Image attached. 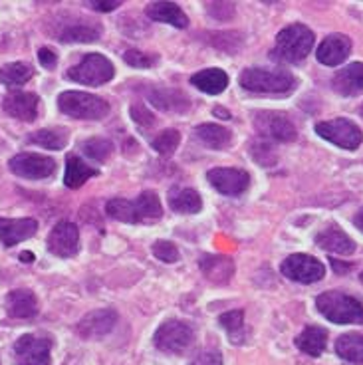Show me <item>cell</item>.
I'll return each mask as SVG.
<instances>
[{
    "instance_id": "obj_1",
    "label": "cell",
    "mask_w": 363,
    "mask_h": 365,
    "mask_svg": "<svg viewBox=\"0 0 363 365\" xmlns=\"http://www.w3.org/2000/svg\"><path fill=\"white\" fill-rule=\"evenodd\" d=\"M106 212L121 222H155L163 217V207L155 191H143L136 201L111 199L106 205Z\"/></svg>"
},
{
    "instance_id": "obj_2",
    "label": "cell",
    "mask_w": 363,
    "mask_h": 365,
    "mask_svg": "<svg viewBox=\"0 0 363 365\" xmlns=\"http://www.w3.org/2000/svg\"><path fill=\"white\" fill-rule=\"evenodd\" d=\"M314 32L304 24H290L278 32L270 58L284 64H300L314 48Z\"/></svg>"
},
{
    "instance_id": "obj_3",
    "label": "cell",
    "mask_w": 363,
    "mask_h": 365,
    "mask_svg": "<svg viewBox=\"0 0 363 365\" xmlns=\"http://www.w3.org/2000/svg\"><path fill=\"white\" fill-rule=\"evenodd\" d=\"M318 312L334 324H363V302L337 290H327L316 298Z\"/></svg>"
},
{
    "instance_id": "obj_4",
    "label": "cell",
    "mask_w": 363,
    "mask_h": 365,
    "mask_svg": "<svg viewBox=\"0 0 363 365\" xmlns=\"http://www.w3.org/2000/svg\"><path fill=\"white\" fill-rule=\"evenodd\" d=\"M240 88L252 93H290L296 88V78L286 70H268V68H246L238 78Z\"/></svg>"
},
{
    "instance_id": "obj_5",
    "label": "cell",
    "mask_w": 363,
    "mask_h": 365,
    "mask_svg": "<svg viewBox=\"0 0 363 365\" xmlns=\"http://www.w3.org/2000/svg\"><path fill=\"white\" fill-rule=\"evenodd\" d=\"M58 108L68 118L98 121L109 113V103L100 96L86 93V91H64L58 96Z\"/></svg>"
},
{
    "instance_id": "obj_6",
    "label": "cell",
    "mask_w": 363,
    "mask_h": 365,
    "mask_svg": "<svg viewBox=\"0 0 363 365\" xmlns=\"http://www.w3.org/2000/svg\"><path fill=\"white\" fill-rule=\"evenodd\" d=\"M113 76H116L113 64L106 56L98 54V52L86 54L78 64L72 66L66 72L68 80L83 83V86H101V83H108L109 80H113Z\"/></svg>"
},
{
    "instance_id": "obj_7",
    "label": "cell",
    "mask_w": 363,
    "mask_h": 365,
    "mask_svg": "<svg viewBox=\"0 0 363 365\" xmlns=\"http://www.w3.org/2000/svg\"><path fill=\"white\" fill-rule=\"evenodd\" d=\"M193 328L179 319H169L155 331V347L167 356H183L193 344Z\"/></svg>"
},
{
    "instance_id": "obj_8",
    "label": "cell",
    "mask_w": 363,
    "mask_h": 365,
    "mask_svg": "<svg viewBox=\"0 0 363 365\" xmlns=\"http://www.w3.org/2000/svg\"><path fill=\"white\" fill-rule=\"evenodd\" d=\"M255 129L260 139L266 141H280L290 143L298 137L296 125L292 123L288 115L280 111H258L255 115Z\"/></svg>"
},
{
    "instance_id": "obj_9",
    "label": "cell",
    "mask_w": 363,
    "mask_h": 365,
    "mask_svg": "<svg viewBox=\"0 0 363 365\" xmlns=\"http://www.w3.org/2000/svg\"><path fill=\"white\" fill-rule=\"evenodd\" d=\"M316 133L342 149H357L363 143V131L345 118L316 123Z\"/></svg>"
},
{
    "instance_id": "obj_10",
    "label": "cell",
    "mask_w": 363,
    "mask_h": 365,
    "mask_svg": "<svg viewBox=\"0 0 363 365\" xmlns=\"http://www.w3.org/2000/svg\"><path fill=\"white\" fill-rule=\"evenodd\" d=\"M282 274L300 284L319 282L326 274V268L318 258L310 255H290L280 266Z\"/></svg>"
},
{
    "instance_id": "obj_11",
    "label": "cell",
    "mask_w": 363,
    "mask_h": 365,
    "mask_svg": "<svg viewBox=\"0 0 363 365\" xmlns=\"http://www.w3.org/2000/svg\"><path fill=\"white\" fill-rule=\"evenodd\" d=\"M10 171L19 175L22 179L38 181V179H48L56 171V161L48 155H38V153H19L9 161Z\"/></svg>"
},
{
    "instance_id": "obj_12",
    "label": "cell",
    "mask_w": 363,
    "mask_h": 365,
    "mask_svg": "<svg viewBox=\"0 0 363 365\" xmlns=\"http://www.w3.org/2000/svg\"><path fill=\"white\" fill-rule=\"evenodd\" d=\"M14 364L16 365H50V341L26 334L14 344Z\"/></svg>"
},
{
    "instance_id": "obj_13",
    "label": "cell",
    "mask_w": 363,
    "mask_h": 365,
    "mask_svg": "<svg viewBox=\"0 0 363 365\" xmlns=\"http://www.w3.org/2000/svg\"><path fill=\"white\" fill-rule=\"evenodd\" d=\"M207 179L218 192L228 195V197L242 195L250 185V175L242 171V169H230V167L210 169L207 173Z\"/></svg>"
},
{
    "instance_id": "obj_14",
    "label": "cell",
    "mask_w": 363,
    "mask_h": 365,
    "mask_svg": "<svg viewBox=\"0 0 363 365\" xmlns=\"http://www.w3.org/2000/svg\"><path fill=\"white\" fill-rule=\"evenodd\" d=\"M80 247V230L73 222L62 220L48 235V250L60 258H70L78 252Z\"/></svg>"
},
{
    "instance_id": "obj_15",
    "label": "cell",
    "mask_w": 363,
    "mask_h": 365,
    "mask_svg": "<svg viewBox=\"0 0 363 365\" xmlns=\"http://www.w3.org/2000/svg\"><path fill=\"white\" fill-rule=\"evenodd\" d=\"M116 322H118V314L113 310H109V308L93 310L86 314L82 322L78 324V334L86 339H98L109 334L116 326Z\"/></svg>"
},
{
    "instance_id": "obj_16",
    "label": "cell",
    "mask_w": 363,
    "mask_h": 365,
    "mask_svg": "<svg viewBox=\"0 0 363 365\" xmlns=\"http://www.w3.org/2000/svg\"><path fill=\"white\" fill-rule=\"evenodd\" d=\"M38 106H40V98L30 91H14L2 100L4 111L10 118L20 121H34L38 118Z\"/></svg>"
},
{
    "instance_id": "obj_17",
    "label": "cell",
    "mask_w": 363,
    "mask_h": 365,
    "mask_svg": "<svg viewBox=\"0 0 363 365\" xmlns=\"http://www.w3.org/2000/svg\"><path fill=\"white\" fill-rule=\"evenodd\" d=\"M352 52V40L345 34H329L318 48V62L324 66H339Z\"/></svg>"
},
{
    "instance_id": "obj_18",
    "label": "cell",
    "mask_w": 363,
    "mask_h": 365,
    "mask_svg": "<svg viewBox=\"0 0 363 365\" xmlns=\"http://www.w3.org/2000/svg\"><path fill=\"white\" fill-rule=\"evenodd\" d=\"M38 232L34 219H0V240L4 247H14Z\"/></svg>"
},
{
    "instance_id": "obj_19",
    "label": "cell",
    "mask_w": 363,
    "mask_h": 365,
    "mask_svg": "<svg viewBox=\"0 0 363 365\" xmlns=\"http://www.w3.org/2000/svg\"><path fill=\"white\" fill-rule=\"evenodd\" d=\"M332 88L344 98H355L363 93V62H354L334 76Z\"/></svg>"
},
{
    "instance_id": "obj_20",
    "label": "cell",
    "mask_w": 363,
    "mask_h": 365,
    "mask_svg": "<svg viewBox=\"0 0 363 365\" xmlns=\"http://www.w3.org/2000/svg\"><path fill=\"white\" fill-rule=\"evenodd\" d=\"M316 245L322 250L336 252V255L347 256L355 252V242L345 235L344 228H339L337 225H329L324 230H319L318 235H316Z\"/></svg>"
},
{
    "instance_id": "obj_21",
    "label": "cell",
    "mask_w": 363,
    "mask_h": 365,
    "mask_svg": "<svg viewBox=\"0 0 363 365\" xmlns=\"http://www.w3.org/2000/svg\"><path fill=\"white\" fill-rule=\"evenodd\" d=\"M200 272L213 284H228L235 274V262L228 256L207 255L200 258Z\"/></svg>"
},
{
    "instance_id": "obj_22",
    "label": "cell",
    "mask_w": 363,
    "mask_h": 365,
    "mask_svg": "<svg viewBox=\"0 0 363 365\" xmlns=\"http://www.w3.org/2000/svg\"><path fill=\"white\" fill-rule=\"evenodd\" d=\"M6 312L10 318L28 319L34 318L38 314V298L32 290H12L6 296Z\"/></svg>"
},
{
    "instance_id": "obj_23",
    "label": "cell",
    "mask_w": 363,
    "mask_h": 365,
    "mask_svg": "<svg viewBox=\"0 0 363 365\" xmlns=\"http://www.w3.org/2000/svg\"><path fill=\"white\" fill-rule=\"evenodd\" d=\"M145 14L155 22H165L175 28H187L189 19L183 9L175 2H151L145 6Z\"/></svg>"
},
{
    "instance_id": "obj_24",
    "label": "cell",
    "mask_w": 363,
    "mask_h": 365,
    "mask_svg": "<svg viewBox=\"0 0 363 365\" xmlns=\"http://www.w3.org/2000/svg\"><path fill=\"white\" fill-rule=\"evenodd\" d=\"M169 207L179 215H195L203 209V199L195 189L189 187H173L167 195Z\"/></svg>"
},
{
    "instance_id": "obj_25",
    "label": "cell",
    "mask_w": 363,
    "mask_h": 365,
    "mask_svg": "<svg viewBox=\"0 0 363 365\" xmlns=\"http://www.w3.org/2000/svg\"><path fill=\"white\" fill-rule=\"evenodd\" d=\"M191 83L203 93L218 96V93L227 90L228 76L220 68H207V70H200V72L195 73L191 78Z\"/></svg>"
},
{
    "instance_id": "obj_26",
    "label": "cell",
    "mask_w": 363,
    "mask_h": 365,
    "mask_svg": "<svg viewBox=\"0 0 363 365\" xmlns=\"http://www.w3.org/2000/svg\"><path fill=\"white\" fill-rule=\"evenodd\" d=\"M327 346V329L319 326H308L298 334L296 338V347L300 351L308 354L310 357H319L324 354Z\"/></svg>"
},
{
    "instance_id": "obj_27",
    "label": "cell",
    "mask_w": 363,
    "mask_h": 365,
    "mask_svg": "<svg viewBox=\"0 0 363 365\" xmlns=\"http://www.w3.org/2000/svg\"><path fill=\"white\" fill-rule=\"evenodd\" d=\"M149 100L157 110L163 111H179V113H183V111L191 108V100L187 98V93H183L179 90H169V88L151 91Z\"/></svg>"
},
{
    "instance_id": "obj_28",
    "label": "cell",
    "mask_w": 363,
    "mask_h": 365,
    "mask_svg": "<svg viewBox=\"0 0 363 365\" xmlns=\"http://www.w3.org/2000/svg\"><path fill=\"white\" fill-rule=\"evenodd\" d=\"M195 135L200 143H205L210 149H227L232 143V133L217 123H203L195 128Z\"/></svg>"
},
{
    "instance_id": "obj_29",
    "label": "cell",
    "mask_w": 363,
    "mask_h": 365,
    "mask_svg": "<svg viewBox=\"0 0 363 365\" xmlns=\"http://www.w3.org/2000/svg\"><path fill=\"white\" fill-rule=\"evenodd\" d=\"M100 173L98 169H93L88 163H83L82 159L78 155H70L66 159V175H64V182L68 189H78L82 187L83 182L96 177Z\"/></svg>"
},
{
    "instance_id": "obj_30",
    "label": "cell",
    "mask_w": 363,
    "mask_h": 365,
    "mask_svg": "<svg viewBox=\"0 0 363 365\" xmlns=\"http://www.w3.org/2000/svg\"><path fill=\"white\" fill-rule=\"evenodd\" d=\"M336 354L349 364H363V334L349 331L336 341Z\"/></svg>"
},
{
    "instance_id": "obj_31",
    "label": "cell",
    "mask_w": 363,
    "mask_h": 365,
    "mask_svg": "<svg viewBox=\"0 0 363 365\" xmlns=\"http://www.w3.org/2000/svg\"><path fill=\"white\" fill-rule=\"evenodd\" d=\"M28 141H30V143H34V145L44 147V149L60 151V149H64V147L68 145V141H70V133H68V129L64 128L40 129V131L30 133Z\"/></svg>"
},
{
    "instance_id": "obj_32",
    "label": "cell",
    "mask_w": 363,
    "mask_h": 365,
    "mask_svg": "<svg viewBox=\"0 0 363 365\" xmlns=\"http://www.w3.org/2000/svg\"><path fill=\"white\" fill-rule=\"evenodd\" d=\"M32 68L22 62H12L0 68V83L9 86V88H20L32 78Z\"/></svg>"
},
{
    "instance_id": "obj_33",
    "label": "cell",
    "mask_w": 363,
    "mask_h": 365,
    "mask_svg": "<svg viewBox=\"0 0 363 365\" xmlns=\"http://www.w3.org/2000/svg\"><path fill=\"white\" fill-rule=\"evenodd\" d=\"M103 34V28L96 22L90 24H73L62 32V42H96Z\"/></svg>"
},
{
    "instance_id": "obj_34",
    "label": "cell",
    "mask_w": 363,
    "mask_h": 365,
    "mask_svg": "<svg viewBox=\"0 0 363 365\" xmlns=\"http://www.w3.org/2000/svg\"><path fill=\"white\" fill-rule=\"evenodd\" d=\"M80 149H82L86 157H90V159L98 161V163H103L113 153V143L109 139H106V137H91L88 141H83Z\"/></svg>"
},
{
    "instance_id": "obj_35",
    "label": "cell",
    "mask_w": 363,
    "mask_h": 365,
    "mask_svg": "<svg viewBox=\"0 0 363 365\" xmlns=\"http://www.w3.org/2000/svg\"><path fill=\"white\" fill-rule=\"evenodd\" d=\"M179 143H181V133L177 129H163L159 135L155 137L151 145H153V149L159 155L171 157L177 151Z\"/></svg>"
},
{
    "instance_id": "obj_36",
    "label": "cell",
    "mask_w": 363,
    "mask_h": 365,
    "mask_svg": "<svg viewBox=\"0 0 363 365\" xmlns=\"http://www.w3.org/2000/svg\"><path fill=\"white\" fill-rule=\"evenodd\" d=\"M250 155H252L256 163H260L262 167H272L278 161L272 143L266 141V139H256V141L250 143Z\"/></svg>"
},
{
    "instance_id": "obj_37",
    "label": "cell",
    "mask_w": 363,
    "mask_h": 365,
    "mask_svg": "<svg viewBox=\"0 0 363 365\" xmlns=\"http://www.w3.org/2000/svg\"><path fill=\"white\" fill-rule=\"evenodd\" d=\"M218 322H220V326L230 334L232 341H236V334L242 331V326H245V310L227 312V314H223V316L218 318Z\"/></svg>"
},
{
    "instance_id": "obj_38",
    "label": "cell",
    "mask_w": 363,
    "mask_h": 365,
    "mask_svg": "<svg viewBox=\"0 0 363 365\" xmlns=\"http://www.w3.org/2000/svg\"><path fill=\"white\" fill-rule=\"evenodd\" d=\"M153 255L159 260L167 262V264H173V262L179 260V248L175 247L173 242H169V240H157L153 245Z\"/></svg>"
},
{
    "instance_id": "obj_39",
    "label": "cell",
    "mask_w": 363,
    "mask_h": 365,
    "mask_svg": "<svg viewBox=\"0 0 363 365\" xmlns=\"http://www.w3.org/2000/svg\"><path fill=\"white\" fill-rule=\"evenodd\" d=\"M123 60H126V64H129L131 68H151V66L157 62L155 56L145 54V52H141V50H128V52L123 54Z\"/></svg>"
},
{
    "instance_id": "obj_40",
    "label": "cell",
    "mask_w": 363,
    "mask_h": 365,
    "mask_svg": "<svg viewBox=\"0 0 363 365\" xmlns=\"http://www.w3.org/2000/svg\"><path fill=\"white\" fill-rule=\"evenodd\" d=\"M129 115H131V119L136 121L137 125H141V128H151L155 123V115L147 110V106H143V103H133V106L129 108Z\"/></svg>"
},
{
    "instance_id": "obj_41",
    "label": "cell",
    "mask_w": 363,
    "mask_h": 365,
    "mask_svg": "<svg viewBox=\"0 0 363 365\" xmlns=\"http://www.w3.org/2000/svg\"><path fill=\"white\" fill-rule=\"evenodd\" d=\"M209 14L218 20H230L235 16V4H230V2H213V4H209Z\"/></svg>"
},
{
    "instance_id": "obj_42",
    "label": "cell",
    "mask_w": 363,
    "mask_h": 365,
    "mask_svg": "<svg viewBox=\"0 0 363 365\" xmlns=\"http://www.w3.org/2000/svg\"><path fill=\"white\" fill-rule=\"evenodd\" d=\"M189 365H223V356L217 349H207L195 357Z\"/></svg>"
},
{
    "instance_id": "obj_43",
    "label": "cell",
    "mask_w": 363,
    "mask_h": 365,
    "mask_svg": "<svg viewBox=\"0 0 363 365\" xmlns=\"http://www.w3.org/2000/svg\"><path fill=\"white\" fill-rule=\"evenodd\" d=\"M38 60H40V64L44 66L46 70H54L56 64H58V56L50 48H40L38 50Z\"/></svg>"
},
{
    "instance_id": "obj_44",
    "label": "cell",
    "mask_w": 363,
    "mask_h": 365,
    "mask_svg": "<svg viewBox=\"0 0 363 365\" xmlns=\"http://www.w3.org/2000/svg\"><path fill=\"white\" fill-rule=\"evenodd\" d=\"M88 4L93 6L96 10H100V12H111V10H116L118 6H121V0H109V2H103V0H90Z\"/></svg>"
},
{
    "instance_id": "obj_45",
    "label": "cell",
    "mask_w": 363,
    "mask_h": 365,
    "mask_svg": "<svg viewBox=\"0 0 363 365\" xmlns=\"http://www.w3.org/2000/svg\"><path fill=\"white\" fill-rule=\"evenodd\" d=\"M354 225L363 232V209L357 210V215H355V219H354Z\"/></svg>"
},
{
    "instance_id": "obj_46",
    "label": "cell",
    "mask_w": 363,
    "mask_h": 365,
    "mask_svg": "<svg viewBox=\"0 0 363 365\" xmlns=\"http://www.w3.org/2000/svg\"><path fill=\"white\" fill-rule=\"evenodd\" d=\"M20 260L22 262H34V255L32 252H20Z\"/></svg>"
},
{
    "instance_id": "obj_47",
    "label": "cell",
    "mask_w": 363,
    "mask_h": 365,
    "mask_svg": "<svg viewBox=\"0 0 363 365\" xmlns=\"http://www.w3.org/2000/svg\"><path fill=\"white\" fill-rule=\"evenodd\" d=\"M215 113H217V115H225V118H230V113H228V111H225V110H220V108H217V110H215Z\"/></svg>"
},
{
    "instance_id": "obj_48",
    "label": "cell",
    "mask_w": 363,
    "mask_h": 365,
    "mask_svg": "<svg viewBox=\"0 0 363 365\" xmlns=\"http://www.w3.org/2000/svg\"><path fill=\"white\" fill-rule=\"evenodd\" d=\"M359 278H362V282H363V272H362V274H359Z\"/></svg>"
},
{
    "instance_id": "obj_49",
    "label": "cell",
    "mask_w": 363,
    "mask_h": 365,
    "mask_svg": "<svg viewBox=\"0 0 363 365\" xmlns=\"http://www.w3.org/2000/svg\"><path fill=\"white\" fill-rule=\"evenodd\" d=\"M362 115H363V108H362Z\"/></svg>"
}]
</instances>
